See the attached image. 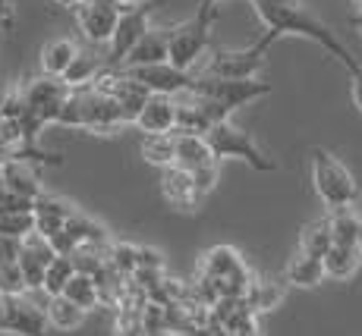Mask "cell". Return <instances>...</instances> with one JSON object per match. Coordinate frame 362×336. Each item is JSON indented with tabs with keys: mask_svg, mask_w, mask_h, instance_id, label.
<instances>
[{
	"mask_svg": "<svg viewBox=\"0 0 362 336\" xmlns=\"http://www.w3.org/2000/svg\"><path fill=\"white\" fill-rule=\"evenodd\" d=\"M54 4L66 6V10H76V6H79V4H86V0H54Z\"/></svg>",
	"mask_w": 362,
	"mask_h": 336,
	"instance_id": "cell-43",
	"label": "cell"
},
{
	"mask_svg": "<svg viewBox=\"0 0 362 336\" xmlns=\"http://www.w3.org/2000/svg\"><path fill=\"white\" fill-rule=\"evenodd\" d=\"M57 255L60 251L54 248V242L47 239V236H41V233L25 236L23 239V255H19V268H23L29 289H41V283H45V270L51 268V261Z\"/></svg>",
	"mask_w": 362,
	"mask_h": 336,
	"instance_id": "cell-15",
	"label": "cell"
},
{
	"mask_svg": "<svg viewBox=\"0 0 362 336\" xmlns=\"http://www.w3.org/2000/svg\"><path fill=\"white\" fill-rule=\"evenodd\" d=\"M151 10H155V0H145V4H139L136 10H129L120 16L114 38H110V44H107V66H123V60H127L129 51L139 44V38L151 29L148 25Z\"/></svg>",
	"mask_w": 362,
	"mask_h": 336,
	"instance_id": "cell-9",
	"label": "cell"
},
{
	"mask_svg": "<svg viewBox=\"0 0 362 336\" xmlns=\"http://www.w3.org/2000/svg\"><path fill=\"white\" fill-rule=\"evenodd\" d=\"M189 92H196L202 97H211V101L224 104L230 114H236L240 107L259 101V97L271 95V85L262 79H221V76H192Z\"/></svg>",
	"mask_w": 362,
	"mask_h": 336,
	"instance_id": "cell-7",
	"label": "cell"
},
{
	"mask_svg": "<svg viewBox=\"0 0 362 336\" xmlns=\"http://www.w3.org/2000/svg\"><path fill=\"white\" fill-rule=\"evenodd\" d=\"M170 60V29H155L139 38V44L129 51L123 66H148V63H167Z\"/></svg>",
	"mask_w": 362,
	"mask_h": 336,
	"instance_id": "cell-19",
	"label": "cell"
},
{
	"mask_svg": "<svg viewBox=\"0 0 362 336\" xmlns=\"http://www.w3.org/2000/svg\"><path fill=\"white\" fill-rule=\"evenodd\" d=\"M76 277V264L69 255H57L51 261V268L45 270V283H41V289L47 292V296H64L66 283Z\"/></svg>",
	"mask_w": 362,
	"mask_h": 336,
	"instance_id": "cell-31",
	"label": "cell"
},
{
	"mask_svg": "<svg viewBox=\"0 0 362 336\" xmlns=\"http://www.w3.org/2000/svg\"><path fill=\"white\" fill-rule=\"evenodd\" d=\"M45 311H47V324H51L54 330H60V333L79 330V327L86 324V318H88V308L73 302L69 296H47Z\"/></svg>",
	"mask_w": 362,
	"mask_h": 336,
	"instance_id": "cell-22",
	"label": "cell"
},
{
	"mask_svg": "<svg viewBox=\"0 0 362 336\" xmlns=\"http://www.w3.org/2000/svg\"><path fill=\"white\" fill-rule=\"evenodd\" d=\"M64 296H69V299H73V302H79L82 308H88V311H92L95 305H101L98 280H95V277H88V274H79V270H76V277L66 283Z\"/></svg>",
	"mask_w": 362,
	"mask_h": 336,
	"instance_id": "cell-32",
	"label": "cell"
},
{
	"mask_svg": "<svg viewBox=\"0 0 362 336\" xmlns=\"http://www.w3.org/2000/svg\"><path fill=\"white\" fill-rule=\"evenodd\" d=\"M73 16H76L79 32L86 35V41H92V44H110L123 13L114 10L110 4H104V0H86V4H79L73 10Z\"/></svg>",
	"mask_w": 362,
	"mask_h": 336,
	"instance_id": "cell-10",
	"label": "cell"
},
{
	"mask_svg": "<svg viewBox=\"0 0 362 336\" xmlns=\"http://www.w3.org/2000/svg\"><path fill=\"white\" fill-rule=\"evenodd\" d=\"M268 47L271 41L262 38L249 47H218L211 51L196 73L202 76H221V79H259L264 57H268Z\"/></svg>",
	"mask_w": 362,
	"mask_h": 336,
	"instance_id": "cell-6",
	"label": "cell"
},
{
	"mask_svg": "<svg viewBox=\"0 0 362 336\" xmlns=\"http://www.w3.org/2000/svg\"><path fill=\"white\" fill-rule=\"evenodd\" d=\"M6 92H10V88H0V120H4V104H6Z\"/></svg>",
	"mask_w": 362,
	"mask_h": 336,
	"instance_id": "cell-44",
	"label": "cell"
},
{
	"mask_svg": "<svg viewBox=\"0 0 362 336\" xmlns=\"http://www.w3.org/2000/svg\"><path fill=\"white\" fill-rule=\"evenodd\" d=\"M16 0H0V32H13L16 29Z\"/></svg>",
	"mask_w": 362,
	"mask_h": 336,
	"instance_id": "cell-39",
	"label": "cell"
},
{
	"mask_svg": "<svg viewBox=\"0 0 362 336\" xmlns=\"http://www.w3.org/2000/svg\"><path fill=\"white\" fill-rule=\"evenodd\" d=\"M325 277H328L325 274V261L315 255H309V251H303V248L290 258L287 270H284L287 286H299V289H315V286H322Z\"/></svg>",
	"mask_w": 362,
	"mask_h": 336,
	"instance_id": "cell-21",
	"label": "cell"
},
{
	"mask_svg": "<svg viewBox=\"0 0 362 336\" xmlns=\"http://www.w3.org/2000/svg\"><path fill=\"white\" fill-rule=\"evenodd\" d=\"M356 245H359V251H362V229H359V242Z\"/></svg>",
	"mask_w": 362,
	"mask_h": 336,
	"instance_id": "cell-45",
	"label": "cell"
},
{
	"mask_svg": "<svg viewBox=\"0 0 362 336\" xmlns=\"http://www.w3.org/2000/svg\"><path fill=\"white\" fill-rule=\"evenodd\" d=\"M328 220H331L334 242H340V245H356L359 242L362 217L353 211V208H337V211L328 214Z\"/></svg>",
	"mask_w": 362,
	"mask_h": 336,
	"instance_id": "cell-29",
	"label": "cell"
},
{
	"mask_svg": "<svg viewBox=\"0 0 362 336\" xmlns=\"http://www.w3.org/2000/svg\"><path fill=\"white\" fill-rule=\"evenodd\" d=\"M252 6L264 23V38H268L271 44L281 41L284 35H299V38H309V41H315V44H322L325 51H328L331 57H337L350 73L362 69V63L340 44L337 35L305 10L303 0H252Z\"/></svg>",
	"mask_w": 362,
	"mask_h": 336,
	"instance_id": "cell-1",
	"label": "cell"
},
{
	"mask_svg": "<svg viewBox=\"0 0 362 336\" xmlns=\"http://www.w3.org/2000/svg\"><path fill=\"white\" fill-rule=\"evenodd\" d=\"M25 289H29V283H25L19 261H0V292L4 296H23Z\"/></svg>",
	"mask_w": 362,
	"mask_h": 336,
	"instance_id": "cell-34",
	"label": "cell"
},
{
	"mask_svg": "<svg viewBox=\"0 0 362 336\" xmlns=\"http://www.w3.org/2000/svg\"><path fill=\"white\" fill-rule=\"evenodd\" d=\"M47 311L38 308L32 299L23 296H6L4 308V333H16V336H45L47 330Z\"/></svg>",
	"mask_w": 362,
	"mask_h": 336,
	"instance_id": "cell-12",
	"label": "cell"
},
{
	"mask_svg": "<svg viewBox=\"0 0 362 336\" xmlns=\"http://www.w3.org/2000/svg\"><path fill=\"white\" fill-rule=\"evenodd\" d=\"M331 245H334V233H331V220H328V217L312 220L309 227L303 229V236H299V248L309 251V255H315V258L328 255Z\"/></svg>",
	"mask_w": 362,
	"mask_h": 336,
	"instance_id": "cell-28",
	"label": "cell"
},
{
	"mask_svg": "<svg viewBox=\"0 0 362 336\" xmlns=\"http://www.w3.org/2000/svg\"><path fill=\"white\" fill-rule=\"evenodd\" d=\"M218 164H221V160H211V164L192 170V176H196V186H199L202 195H211L214 186H218Z\"/></svg>",
	"mask_w": 362,
	"mask_h": 336,
	"instance_id": "cell-37",
	"label": "cell"
},
{
	"mask_svg": "<svg viewBox=\"0 0 362 336\" xmlns=\"http://www.w3.org/2000/svg\"><path fill=\"white\" fill-rule=\"evenodd\" d=\"M177 142H180V136H177V129L173 132H158V136H145L142 138V157H145V164H151V167H173L177 164Z\"/></svg>",
	"mask_w": 362,
	"mask_h": 336,
	"instance_id": "cell-26",
	"label": "cell"
},
{
	"mask_svg": "<svg viewBox=\"0 0 362 336\" xmlns=\"http://www.w3.org/2000/svg\"><path fill=\"white\" fill-rule=\"evenodd\" d=\"M79 51L82 47L76 44L73 38H54V41H47L45 47H41V73H47V76H64L69 73V66H73V60L79 57Z\"/></svg>",
	"mask_w": 362,
	"mask_h": 336,
	"instance_id": "cell-24",
	"label": "cell"
},
{
	"mask_svg": "<svg viewBox=\"0 0 362 336\" xmlns=\"http://www.w3.org/2000/svg\"><path fill=\"white\" fill-rule=\"evenodd\" d=\"M233 336H264V330H262V324H259V318H252L249 324H243L240 330H236Z\"/></svg>",
	"mask_w": 362,
	"mask_h": 336,
	"instance_id": "cell-42",
	"label": "cell"
},
{
	"mask_svg": "<svg viewBox=\"0 0 362 336\" xmlns=\"http://www.w3.org/2000/svg\"><path fill=\"white\" fill-rule=\"evenodd\" d=\"M322 261H325V274H328L331 280H350L359 270V264H362V251H359V245L334 242Z\"/></svg>",
	"mask_w": 362,
	"mask_h": 336,
	"instance_id": "cell-25",
	"label": "cell"
},
{
	"mask_svg": "<svg viewBox=\"0 0 362 336\" xmlns=\"http://www.w3.org/2000/svg\"><path fill=\"white\" fill-rule=\"evenodd\" d=\"M180 142H177V167H186V170H199V167L211 164L214 151L208 145L205 136H186V132H177Z\"/></svg>",
	"mask_w": 362,
	"mask_h": 336,
	"instance_id": "cell-27",
	"label": "cell"
},
{
	"mask_svg": "<svg viewBox=\"0 0 362 336\" xmlns=\"http://www.w3.org/2000/svg\"><path fill=\"white\" fill-rule=\"evenodd\" d=\"M66 129L76 132H88V136H117L120 129L132 126L123 114L120 101L101 85H82L73 88L66 97V107L60 114V123Z\"/></svg>",
	"mask_w": 362,
	"mask_h": 336,
	"instance_id": "cell-2",
	"label": "cell"
},
{
	"mask_svg": "<svg viewBox=\"0 0 362 336\" xmlns=\"http://www.w3.org/2000/svg\"><path fill=\"white\" fill-rule=\"evenodd\" d=\"M350 79H353V85H350V92H353V104H356L359 114H362V69H356V73H350Z\"/></svg>",
	"mask_w": 362,
	"mask_h": 336,
	"instance_id": "cell-41",
	"label": "cell"
},
{
	"mask_svg": "<svg viewBox=\"0 0 362 336\" xmlns=\"http://www.w3.org/2000/svg\"><path fill=\"white\" fill-rule=\"evenodd\" d=\"M205 138H208V145H211V151L218 160H243V164H249L259 173H271L277 167L274 160L262 151V145L255 142L246 129H240L233 120L214 123L211 129L205 132Z\"/></svg>",
	"mask_w": 362,
	"mask_h": 336,
	"instance_id": "cell-5",
	"label": "cell"
},
{
	"mask_svg": "<svg viewBox=\"0 0 362 336\" xmlns=\"http://www.w3.org/2000/svg\"><path fill=\"white\" fill-rule=\"evenodd\" d=\"M120 69H127L132 79H139L148 92H155V95H183V92H189L192 76H196V73H186V69L173 66L170 60L167 63H148V66H120Z\"/></svg>",
	"mask_w": 362,
	"mask_h": 336,
	"instance_id": "cell-11",
	"label": "cell"
},
{
	"mask_svg": "<svg viewBox=\"0 0 362 336\" xmlns=\"http://www.w3.org/2000/svg\"><path fill=\"white\" fill-rule=\"evenodd\" d=\"M35 233V211H16V214H0V236H25Z\"/></svg>",
	"mask_w": 362,
	"mask_h": 336,
	"instance_id": "cell-33",
	"label": "cell"
},
{
	"mask_svg": "<svg viewBox=\"0 0 362 336\" xmlns=\"http://www.w3.org/2000/svg\"><path fill=\"white\" fill-rule=\"evenodd\" d=\"M173 336H233V330H227L224 324H214V320H205V324H192Z\"/></svg>",
	"mask_w": 362,
	"mask_h": 336,
	"instance_id": "cell-38",
	"label": "cell"
},
{
	"mask_svg": "<svg viewBox=\"0 0 362 336\" xmlns=\"http://www.w3.org/2000/svg\"><path fill=\"white\" fill-rule=\"evenodd\" d=\"M208 44H211V23H202L199 16L186 19L170 29V63L186 73H196L202 57L208 54Z\"/></svg>",
	"mask_w": 362,
	"mask_h": 336,
	"instance_id": "cell-8",
	"label": "cell"
},
{
	"mask_svg": "<svg viewBox=\"0 0 362 336\" xmlns=\"http://www.w3.org/2000/svg\"><path fill=\"white\" fill-rule=\"evenodd\" d=\"M73 88L66 85L60 76H35L23 85V97H25V116L19 123H25L32 132H45L47 126H57L60 114L66 107V97Z\"/></svg>",
	"mask_w": 362,
	"mask_h": 336,
	"instance_id": "cell-4",
	"label": "cell"
},
{
	"mask_svg": "<svg viewBox=\"0 0 362 336\" xmlns=\"http://www.w3.org/2000/svg\"><path fill=\"white\" fill-rule=\"evenodd\" d=\"M107 66V63H101L98 57H92L88 51H79V57L73 60V66H69V73L64 76V82L69 88H82V85H92L95 79L101 76V69Z\"/></svg>",
	"mask_w": 362,
	"mask_h": 336,
	"instance_id": "cell-30",
	"label": "cell"
},
{
	"mask_svg": "<svg viewBox=\"0 0 362 336\" xmlns=\"http://www.w3.org/2000/svg\"><path fill=\"white\" fill-rule=\"evenodd\" d=\"M284 296H287V280H277V277H252V283L246 289V299L255 314L274 311L284 302Z\"/></svg>",
	"mask_w": 362,
	"mask_h": 336,
	"instance_id": "cell-23",
	"label": "cell"
},
{
	"mask_svg": "<svg viewBox=\"0 0 362 336\" xmlns=\"http://www.w3.org/2000/svg\"><path fill=\"white\" fill-rule=\"evenodd\" d=\"M142 308L120 305V314H117V324H114V336H148L145 333V324H142Z\"/></svg>",
	"mask_w": 362,
	"mask_h": 336,
	"instance_id": "cell-35",
	"label": "cell"
},
{
	"mask_svg": "<svg viewBox=\"0 0 362 336\" xmlns=\"http://www.w3.org/2000/svg\"><path fill=\"white\" fill-rule=\"evenodd\" d=\"M161 198L170 208H177V211L189 214V211H196V208L202 205V198H205V195L199 192L192 170L173 164V167H164V170H161Z\"/></svg>",
	"mask_w": 362,
	"mask_h": 336,
	"instance_id": "cell-13",
	"label": "cell"
},
{
	"mask_svg": "<svg viewBox=\"0 0 362 336\" xmlns=\"http://www.w3.org/2000/svg\"><path fill=\"white\" fill-rule=\"evenodd\" d=\"M214 126V120L208 116L205 104L196 92H183L177 95V132H186V136H205Z\"/></svg>",
	"mask_w": 362,
	"mask_h": 336,
	"instance_id": "cell-20",
	"label": "cell"
},
{
	"mask_svg": "<svg viewBox=\"0 0 362 336\" xmlns=\"http://www.w3.org/2000/svg\"><path fill=\"white\" fill-rule=\"evenodd\" d=\"M79 214L76 211L73 201L60 198V195H38L35 198V233L47 236V239H54L57 233H64L69 227V220Z\"/></svg>",
	"mask_w": 362,
	"mask_h": 336,
	"instance_id": "cell-16",
	"label": "cell"
},
{
	"mask_svg": "<svg viewBox=\"0 0 362 336\" xmlns=\"http://www.w3.org/2000/svg\"><path fill=\"white\" fill-rule=\"evenodd\" d=\"M54 248L60 251V255H73L76 248H82V245H98V248H107L110 245V236H107V227L98 220H92V217L86 214H76L73 220H69V227L64 233L54 236Z\"/></svg>",
	"mask_w": 362,
	"mask_h": 336,
	"instance_id": "cell-14",
	"label": "cell"
},
{
	"mask_svg": "<svg viewBox=\"0 0 362 336\" xmlns=\"http://www.w3.org/2000/svg\"><path fill=\"white\" fill-rule=\"evenodd\" d=\"M16 211H35V198L0 186V214H16Z\"/></svg>",
	"mask_w": 362,
	"mask_h": 336,
	"instance_id": "cell-36",
	"label": "cell"
},
{
	"mask_svg": "<svg viewBox=\"0 0 362 336\" xmlns=\"http://www.w3.org/2000/svg\"><path fill=\"white\" fill-rule=\"evenodd\" d=\"M218 4H221V0H199L196 16L202 19V23H211V25H214V16H218Z\"/></svg>",
	"mask_w": 362,
	"mask_h": 336,
	"instance_id": "cell-40",
	"label": "cell"
},
{
	"mask_svg": "<svg viewBox=\"0 0 362 336\" xmlns=\"http://www.w3.org/2000/svg\"><path fill=\"white\" fill-rule=\"evenodd\" d=\"M132 126H136L142 136L173 132V129H177V95H155V92H151Z\"/></svg>",
	"mask_w": 362,
	"mask_h": 336,
	"instance_id": "cell-17",
	"label": "cell"
},
{
	"mask_svg": "<svg viewBox=\"0 0 362 336\" xmlns=\"http://www.w3.org/2000/svg\"><path fill=\"white\" fill-rule=\"evenodd\" d=\"M312 186L328 211L353 208L359 201V183L350 173V167L325 148L312 151Z\"/></svg>",
	"mask_w": 362,
	"mask_h": 336,
	"instance_id": "cell-3",
	"label": "cell"
},
{
	"mask_svg": "<svg viewBox=\"0 0 362 336\" xmlns=\"http://www.w3.org/2000/svg\"><path fill=\"white\" fill-rule=\"evenodd\" d=\"M35 160H4L0 164V176H4V186L13 188V192L19 195H29V198H38V195H45V183H41L38 170H35Z\"/></svg>",
	"mask_w": 362,
	"mask_h": 336,
	"instance_id": "cell-18",
	"label": "cell"
}]
</instances>
